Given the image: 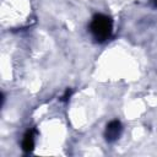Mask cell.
<instances>
[{
    "instance_id": "1",
    "label": "cell",
    "mask_w": 157,
    "mask_h": 157,
    "mask_svg": "<svg viewBox=\"0 0 157 157\" xmlns=\"http://www.w3.org/2000/svg\"><path fill=\"white\" fill-rule=\"evenodd\" d=\"M112 28H113L112 20L108 16L102 15V13L96 15L92 18V22H91V26H90L91 33H92L93 38L97 42L107 40L112 34Z\"/></svg>"
},
{
    "instance_id": "2",
    "label": "cell",
    "mask_w": 157,
    "mask_h": 157,
    "mask_svg": "<svg viewBox=\"0 0 157 157\" xmlns=\"http://www.w3.org/2000/svg\"><path fill=\"white\" fill-rule=\"evenodd\" d=\"M121 124L119 120H112L110 123L107 124V128H105V131H104V137L108 142H113L115 141L120 134H121Z\"/></svg>"
},
{
    "instance_id": "3",
    "label": "cell",
    "mask_w": 157,
    "mask_h": 157,
    "mask_svg": "<svg viewBox=\"0 0 157 157\" xmlns=\"http://www.w3.org/2000/svg\"><path fill=\"white\" fill-rule=\"evenodd\" d=\"M34 147V137L33 131H27L22 140V148L25 152H31Z\"/></svg>"
},
{
    "instance_id": "4",
    "label": "cell",
    "mask_w": 157,
    "mask_h": 157,
    "mask_svg": "<svg viewBox=\"0 0 157 157\" xmlns=\"http://www.w3.org/2000/svg\"><path fill=\"white\" fill-rule=\"evenodd\" d=\"M70 94H71V91H70V90H66L65 94L63 96V101H67V99H69V97H70Z\"/></svg>"
},
{
    "instance_id": "5",
    "label": "cell",
    "mask_w": 157,
    "mask_h": 157,
    "mask_svg": "<svg viewBox=\"0 0 157 157\" xmlns=\"http://www.w3.org/2000/svg\"><path fill=\"white\" fill-rule=\"evenodd\" d=\"M153 2H155V5L157 6V0H153Z\"/></svg>"
}]
</instances>
